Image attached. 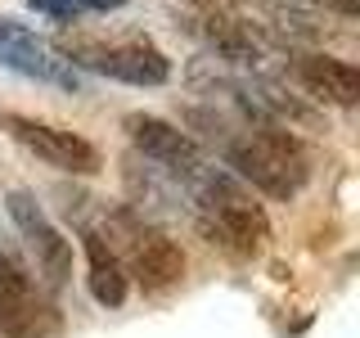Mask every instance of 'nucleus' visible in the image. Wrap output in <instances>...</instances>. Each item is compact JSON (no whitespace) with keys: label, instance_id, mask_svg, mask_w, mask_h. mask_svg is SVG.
<instances>
[{"label":"nucleus","instance_id":"4","mask_svg":"<svg viewBox=\"0 0 360 338\" xmlns=\"http://www.w3.org/2000/svg\"><path fill=\"white\" fill-rule=\"evenodd\" d=\"M108 221V244L117 248L127 275H135L149 293L172 289L180 275H185V253H180L176 239H167L162 230H153L149 221L131 217V212H112Z\"/></svg>","mask_w":360,"mask_h":338},{"label":"nucleus","instance_id":"6","mask_svg":"<svg viewBox=\"0 0 360 338\" xmlns=\"http://www.w3.org/2000/svg\"><path fill=\"white\" fill-rule=\"evenodd\" d=\"M127 135H131L135 149H140L144 163H153L158 172H167L180 189H189L212 167V158L202 154L185 131L172 127V122H162V118H153V113H131V118H127Z\"/></svg>","mask_w":360,"mask_h":338},{"label":"nucleus","instance_id":"9","mask_svg":"<svg viewBox=\"0 0 360 338\" xmlns=\"http://www.w3.org/2000/svg\"><path fill=\"white\" fill-rule=\"evenodd\" d=\"M9 221L18 225V234L27 239L32 257H37V270L50 289H63L68 275H72V239L45 217V208L37 203V194L27 189H9Z\"/></svg>","mask_w":360,"mask_h":338},{"label":"nucleus","instance_id":"14","mask_svg":"<svg viewBox=\"0 0 360 338\" xmlns=\"http://www.w3.org/2000/svg\"><path fill=\"white\" fill-rule=\"evenodd\" d=\"M194 5H202V9H225L230 0H194Z\"/></svg>","mask_w":360,"mask_h":338},{"label":"nucleus","instance_id":"8","mask_svg":"<svg viewBox=\"0 0 360 338\" xmlns=\"http://www.w3.org/2000/svg\"><path fill=\"white\" fill-rule=\"evenodd\" d=\"M0 127L14 135L27 154H37L45 167H54V172L95 176L99 167H104V154H99L86 135H77V131L50 127V122H37V118H22V113H0Z\"/></svg>","mask_w":360,"mask_h":338},{"label":"nucleus","instance_id":"10","mask_svg":"<svg viewBox=\"0 0 360 338\" xmlns=\"http://www.w3.org/2000/svg\"><path fill=\"white\" fill-rule=\"evenodd\" d=\"M82 248H86V284H90V298L99 307L117 311L127 302V289H131V275L122 266L117 248L108 244V234L99 225H82Z\"/></svg>","mask_w":360,"mask_h":338},{"label":"nucleus","instance_id":"2","mask_svg":"<svg viewBox=\"0 0 360 338\" xmlns=\"http://www.w3.org/2000/svg\"><path fill=\"white\" fill-rule=\"evenodd\" d=\"M185 194L194 203L198 230L207 234L212 244L230 248V253H239V257H252V253L266 248L270 221H266L262 203H252V194L243 189V180L234 172H225V167L212 163Z\"/></svg>","mask_w":360,"mask_h":338},{"label":"nucleus","instance_id":"13","mask_svg":"<svg viewBox=\"0 0 360 338\" xmlns=\"http://www.w3.org/2000/svg\"><path fill=\"white\" fill-rule=\"evenodd\" d=\"M324 9H333V14H342V18H356L360 14V0H320Z\"/></svg>","mask_w":360,"mask_h":338},{"label":"nucleus","instance_id":"7","mask_svg":"<svg viewBox=\"0 0 360 338\" xmlns=\"http://www.w3.org/2000/svg\"><path fill=\"white\" fill-rule=\"evenodd\" d=\"M0 68L27 77V82H41V86L72 90V95L86 90L82 73L63 59L59 45H50L45 37H37L32 27H22L18 18H0Z\"/></svg>","mask_w":360,"mask_h":338},{"label":"nucleus","instance_id":"3","mask_svg":"<svg viewBox=\"0 0 360 338\" xmlns=\"http://www.w3.org/2000/svg\"><path fill=\"white\" fill-rule=\"evenodd\" d=\"M59 307L45 298L27 257L14 244L0 248V338H54Z\"/></svg>","mask_w":360,"mask_h":338},{"label":"nucleus","instance_id":"5","mask_svg":"<svg viewBox=\"0 0 360 338\" xmlns=\"http://www.w3.org/2000/svg\"><path fill=\"white\" fill-rule=\"evenodd\" d=\"M63 59L77 73H99L108 82H127V86H162L172 77V59L149 41H90V37H68Z\"/></svg>","mask_w":360,"mask_h":338},{"label":"nucleus","instance_id":"11","mask_svg":"<svg viewBox=\"0 0 360 338\" xmlns=\"http://www.w3.org/2000/svg\"><path fill=\"white\" fill-rule=\"evenodd\" d=\"M297 82L315 99L338 108H352L360 99V73L347 59H333V54H297Z\"/></svg>","mask_w":360,"mask_h":338},{"label":"nucleus","instance_id":"1","mask_svg":"<svg viewBox=\"0 0 360 338\" xmlns=\"http://www.w3.org/2000/svg\"><path fill=\"white\" fill-rule=\"evenodd\" d=\"M212 127V140L221 144V158L243 185L262 189L270 199H292L311 176V158L302 149V140L292 135L284 122L270 118H234V122H217V118H198Z\"/></svg>","mask_w":360,"mask_h":338},{"label":"nucleus","instance_id":"12","mask_svg":"<svg viewBox=\"0 0 360 338\" xmlns=\"http://www.w3.org/2000/svg\"><path fill=\"white\" fill-rule=\"evenodd\" d=\"M37 14L45 18H59V23H72L82 14H108V9H122L127 0H27Z\"/></svg>","mask_w":360,"mask_h":338}]
</instances>
